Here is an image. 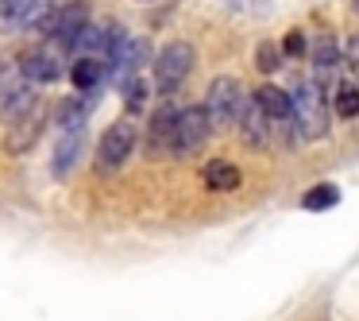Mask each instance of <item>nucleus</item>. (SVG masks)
<instances>
[{"label": "nucleus", "instance_id": "20e7f679", "mask_svg": "<svg viewBox=\"0 0 359 321\" xmlns=\"http://www.w3.org/2000/svg\"><path fill=\"white\" fill-rule=\"evenodd\" d=\"M212 120L205 105H189L178 109V132H174V155H197V151L209 143Z\"/></svg>", "mask_w": 359, "mask_h": 321}, {"label": "nucleus", "instance_id": "a211bd4d", "mask_svg": "<svg viewBox=\"0 0 359 321\" xmlns=\"http://www.w3.org/2000/svg\"><path fill=\"white\" fill-rule=\"evenodd\" d=\"M313 58L317 66H336L340 63V47H336V35L332 32H320L317 43H313Z\"/></svg>", "mask_w": 359, "mask_h": 321}, {"label": "nucleus", "instance_id": "4be33fe9", "mask_svg": "<svg viewBox=\"0 0 359 321\" xmlns=\"http://www.w3.org/2000/svg\"><path fill=\"white\" fill-rule=\"evenodd\" d=\"M282 51H286V55H305V35L302 32H290L286 39H282Z\"/></svg>", "mask_w": 359, "mask_h": 321}, {"label": "nucleus", "instance_id": "f3484780", "mask_svg": "<svg viewBox=\"0 0 359 321\" xmlns=\"http://www.w3.org/2000/svg\"><path fill=\"white\" fill-rule=\"evenodd\" d=\"M58 128H86L89 120V105L86 101H62L58 105Z\"/></svg>", "mask_w": 359, "mask_h": 321}, {"label": "nucleus", "instance_id": "7ed1b4c3", "mask_svg": "<svg viewBox=\"0 0 359 321\" xmlns=\"http://www.w3.org/2000/svg\"><path fill=\"white\" fill-rule=\"evenodd\" d=\"M205 109H209L212 128H232L240 124L243 117V93L236 78H217L209 86V97H205Z\"/></svg>", "mask_w": 359, "mask_h": 321}, {"label": "nucleus", "instance_id": "ddd939ff", "mask_svg": "<svg viewBox=\"0 0 359 321\" xmlns=\"http://www.w3.org/2000/svg\"><path fill=\"white\" fill-rule=\"evenodd\" d=\"M201 178H205V186L217 190V194H220V190H236V186H240V166L224 163V159H212V163L201 171Z\"/></svg>", "mask_w": 359, "mask_h": 321}, {"label": "nucleus", "instance_id": "6ab92c4d", "mask_svg": "<svg viewBox=\"0 0 359 321\" xmlns=\"http://www.w3.org/2000/svg\"><path fill=\"white\" fill-rule=\"evenodd\" d=\"M124 105H128V112H140L147 105V81L135 78V74L124 81Z\"/></svg>", "mask_w": 359, "mask_h": 321}, {"label": "nucleus", "instance_id": "0eeeda50", "mask_svg": "<svg viewBox=\"0 0 359 321\" xmlns=\"http://www.w3.org/2000/svg\"><path fill=\"white\" fill-rule=\"evenodd\" d=\"M43 0H0V32H24L43 16Z\"/></svg>", "mask_w": 359, "mask_h": 321}, {"label": "nucleus", "instance_id": "5701e85b", "mask_svg": "<svg viewBox=\"0 0 359 321\" xmlns=\"http://www.w3.org/2000/svg\"><path fill=\"white\" fill-rule=\"evenodd\" d=\"M344 55H348V66L355 70V78H359V32L348 39V47H344Z\"/></svg>", "mask_w": 359, "mask_h": 321}, {"label": "nucleus", "instance_id": "aec40b11", "mask_svg": "<svg viewBox=\"0 0 359 321\" xmlns=\"http://www.w3.org/2000/svg\"><path fill=\"white\" fill-rule=\"evenodd\" d=\"M336 112L340 117H359V89L355 86H340L336 89Z\"/></svg>", "mask_w": 359, "mask_h": 321}, {"label": "nucleus", "instance_id": "39448f33", "mask_svg": "<svg viewBox=\"0 0 359 321\" xmlns=\"http://www.w3.org/2000/svg\"><path fill=\"white\" fill-rule=\"evenodd\" d=\"M189 70H194V47H189V43H170V47L158 51V58H155V81H158V89H163V93H174V89L189 78Z\"/></svg>", "mask_w": 359, "mask_h": 321}, {"label": "nucleus", "instance_id": "2eb2a0df", "mask_svg": "<svg viewBox=\"0 0 359 321\" xmlns=\"http://www.w3.org/2000/svg\"><path fill=\"white\" fill-rule=\"evenodd\" d=\"M240 124H243V136H248V143L251 148H266V124H271V117H266L259 105H251V109H243V117H240Z\"/></svg>", "mask_w": 359, "mask_h": 321}, {"label": "nucleus", "instance_id": "423d86ee", "mask_svg": "<svg viewBox=\"0 0 359 321\" xmlns=\"http://www.w3.org/2000/svg\"><path fill=\"white\" fill-rule=\"evenodd\" d=\"M35 105H39V93H35V81H16L12 89L0 93V120L4 124H20V120H32Z\"/></svg>", "mask_w": 359, "mask_h": 321}, {"label": "nucleus", "instance_id": "9b49d317", "mask_svg": "<svg viewBox=\"0 0 359 321\" xmlns=\"http://www.w3.org/2000/svg\"><path fill=\"white\" fill-rule=\"evenodd\" d=\"M62 74V63H58L55 51H35V55L24 58V78L35 81V86H47V81H58Z\"/></svg>", "mask_w": 359, "mask_h": 321}, {"label": "nucleus", "instance_id": "1a4fd4ad", "mask_svg": "<svg viewBox=\"0 0 359 321\" xmlns=\"http://www.w3.org/2000/svg\"><path fill=\"white\" fill-rule=\"evenodd\" d=\"M112 39H116V27H104V24H93V20H89V24L74 35L70 51H78V55H104V58H109Z\"/></svg>", "mask_w": 359, "mask_h": 321}, {"label": "nucleus", "instance_id": "dca6fc26", "mask_svg": "<svg viewBox=\"0 0 359 321\" xmlns=\"http://www.w3.org/2000/svg\"><path fill=\"white\" fill-rule=\"evenodd\" d=\"M336 202H340V190L325 182V186H313L309 194H305V202H302V205H305L309 213H325V209H332Z\"/></svg>", "mask_w": 359, "mask_h": 321}, {"label": "nucleus", "instance_id": "9d476101", "mask_svg": "<svg viewBox=\"0 0 359 321\" xmlns=\"http://www.w3.org/2000/svg\"><path fill=\"white\" fill-rule=\"evenodd\" d=\"M174 132H178V109L163 105V109L151 117V151H174Z\"/></svg>", "mask_w": 359, "mask_h": 321}, {"label": "nucleus", "instance_id": "b1692460", "mask_svg": "<svg viewBox=\"0 0 359 321\" xmlns=\"http://www.w3.org/2000/svg\"><path fill=\"white\" fill-rule=\"evenodd\" d=\"M355 8H359V0H355Z\"/></svg>", "mask_w": 359, "mask_h": 321}, {"label": "nucleus", "instance_id": "412c9836", "mask_svg": "<svg viewBox=\"0 0 359 321\" xmlns=\"http://www.w3.org/2000/svg\"><path fill=\"white\" fill-rule=\"evenodd\" d=\"M255 66L263 74H274L282 66V51L274 47V43H263V47H259V55H255Z\"/></svg>", "mask_w": 359, "mask_h": 321}, {"label": "nucleus", "instance_id": "f8f14e48", "mask_svg": "<svg viewBox=\"0 0 359 321\" xmlns=\"http://www.w3.org/2000/svg\"><path fill=\"white\" fill-rule=\"evenodd\" d=\"M255 105L266 112L271 120H294V97H286L278 86H259L255 89Z\"/></svg>", "mask_w": 359, "mask_h": 321}, {"label": "nucleus", "instance_id": "f03ea898", "mask_svg": "<svg viewBox=\"0 0 359 321\" xmlns=\"http://www.w3.org/2000/svg\"><path fill=\"white\" fill-rule=\"evenodd\" d=\"M135 124L132 120H116V124L109 128V132L101 136V143H97V171L101 174H112V171H120V166L132 159V151H135Z\"/></svg>", "mask_w": 359, "mask_h": 321}, {"label": "nucleus", "instance_id": "6e6552de", "mask_svg": "<svg viewBox=\"0 0 359 321\" xmlns=\"http://www.w3.org/2000/svg\"><path fill=\"white\" fill-rule=\"evenodd\" d=\"M81 143H86V128H62V136H58V143H55V155H50L55 178H66V174L74 171V163H78V155H81Z\"/></svg>", "mask_w": 359, "mask_h": 321}, {"label": "nucleus", "instance_id": "4468645a", "mask_svg": "<svg viewBox=\"0 0 359 321\" xmlns=\"http://www.w3.org/2000/svg\"><path fill=\"white\" fill-rule=\"evenodd\" d=\"M70 81H74L78 89H97V86L104 81V66L97 63L93 55H81L78 63L70 66Z\"/></svg>", "mask_w": 359, "mask_h": 321}, {"label": "nucleus", "instance_id": "f257e3e1", "mask_svg": "<svg viewBox=\"0 0 359 321\" xmlns=\"http://www.w3.org/2000/svg\"><path fill=\"white\" fill-rule=\"evenodd\" d=\"M294 120H297V136L302 140H320L328 132V101L317 81H297Z\"/></svg>", "mask_w": 359, "mask_h": 321}]
</instances>
